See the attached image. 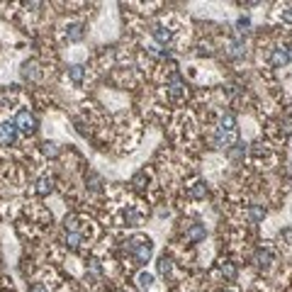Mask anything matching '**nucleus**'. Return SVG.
<instances>
[{"label":"nucleus","instance_id":"nucleus-5","mask_svg":"<svg viewBox=\"0 0 292 292\" xmlns=\"http://www.w3.org/2000/svg\"><path fill=\"white\" fill-rule=\"evenodd\" d=\"M151 37H153L158 44L171 47V44H173V37H175V29H173V25H168L166 20H161V22H156V25L151 27Z\"/></svg>","mask_w":292,"mask_h":292},{"label":"nucleus","instance_id":"nucleus-12","mask_svg":"<svg viewBox=\"0 0 292 292\" xmlns=\"http://www.w3.org/2000/svg\"><path fill=\"white\" fill-rule=\"evenodd\" d=\"M22 76L27 81H39V63L37 61H25L22 63Z\"/></svg>","mask_w":292,"mask_h":292},{"label":"nucleus","instance_id":"nucleus-17","mask_svg":"<svg viewBox=\"0 0 292 292\" xmlns=\"http://www.w3.org/2000/svg\"><path fill=\"white\" fill-rule=\"evenodd\" d=\"M137 283H139L142 290H148L151 283H153V275H151V273H139V275H137Z\"/></svg>","mask_w":292,"mask_h":292},{"label":"nucleus","instance_id":"nucleus-19","mask_svg":"<svg viewBox=\"0 0 292 292\" xmlns=\"http://www.w3.org/2000/svg\"><path fill=\"white\" fill-rule=\"evenodd\" d=\"M219 292H232V290H219Z\"/></svg>","mask_w":292,"mask_h":292},{"label":"nucleus","instance_id":"nucleus-10","mask_svg":"<svg viewBox=\"0 0 292 292\" xmlns=\"http://www.w3.org/2000/svg\"><path fill=\"white\" fill-rule=\"evenodd\" d=\"M68 81L73 83V86H83V81H86V66H68Z\"/></svg>","mask_w":292,"mask_h":292},{"label":"nucleus","instance_id":"nucleus-3","mask_svg":"<svg viewBox=\"0 0 292 292\" xmlns=\"http://www.w3.org/2000/svg\"><path fill=\"white\" fill-rule=\"evenodd\" d=\"M15 127H17V132H20V134L32 137V134H37L39 122H37V117L32 115L29 110H20V112H17V117H15Z\"/></svg>","mask_w":292,"mask_h":292},{"label":"nucleus","instance_id":"nucleus-4","mask_svg":"<svg viewBox=\"0 0 292 292\" xmlns=\"http://www.w3.org/2000/svg\"><path fill=\"white\" fill-rule=\"evenodd\" d=\"M166 93H168V97H171L173 102H180V100H185V95H188V86H185V81H183L178 73H171V78L166 81Z\"/></svg>","mask_w":292,"mask_h":292},{"label":"nucleus","instance_id":"nucleus-9","mask_svg":"<svg viewBox=\"0 0 292 292\" xmlns=\"http://www.w3.org/2000/svg\"><path fill=\"white\" fill-rule=\"evenodd\" d=\"M204 195H207V185L202 180H193L188 185V197L190 200H204Z\"/></svg>","mask_w":292,"mask_h":292},{"label":"nucleus","instance_id":"nucleus-7","mask_svg":"<svg viewBox=\"0 0 292 292\" xmlns=\"http://www.w3.org/2000/svg\"><path fill=\"white\" fill-rule=\"evenodd\" d=\"M17 137H20V132H17V127H15V122H2L0 124V146H15L17 144Z\"/></svg>","mask_w":292,"mask_h":292},{"label":"nucleus","instance_id":"nucleus-15","mask_svg":"<svg viewBox=\"0 0 292 292\" xmlns=\"http://www.w3.org/2000/svg\"><path fill=\"white\" fill-rule=\"evenodd\" d=\"M58 151H61V148H58V144H54V142H44V144H42V153H44L47 158H56Z\"/></svg>","mask_w":292,"mask_h":292},{"label":"nucleus","instance_id":"nucleus-8","mask_svg":"<svg viewBox=\"0 0 292 292\" xmlns=\"http://www.w3.org/2000/svg\"><path fill=\"white\" fill-rule=\"evenodd\" d=\"M83 25L81 22H68L66 27H63V39H68V42H81L83 39Z\"/></svg>","mask_w":292,"mask_h":292},{"label":"nucleus","instance_id":"nucleus-1","mask_svg":"<svg viewBox=\"0 0 292 292\" xmlns=\"http://www.w3.org/2000/svg\"><path fill=\"white\" fill-rule=\"evenodd\" d=\"M124 251L129 253V258L134 261V265H144L151 258V253H153V241L148 236H142V234L132 236V239H127Z\"/></svg>","mask_w":292,"mask_h":292},{"label":"nucleus","instance_id":"nucleus-20","mask_svg":"<svg viewBox=\"0 0 292 292\" xmlns=\"http://www.w3.org/2000/svg\"><path fill=\"white\" fill-rule=\"evenodd\" d=\"M0 292H2V290H0Z\"/></svg>","mask_w":292,"mask_h":292},{"label":"nucleus","instance_id":"nucleus-16","mask_svg":"<svg viewBox=\"0 0 292 292\" xmlns=\"http://www.w3.org/2000/svg\"><path fill=\"white\" fill-rule=\"evenodd\" d=\"M278 20H283V22H292V2L278 7Z\"/></svg>","mask_w":292,"mask_h":292},{"label":"nucleus","instance_id":"nucleus-6","mask_svg":"<svg viewBox=\"0 0 292 292\" xmlns=\"http://www.w3.org/2000/svg\"><path fill=\"white\" fill-rule=\"evenodd\" d=\"M253 263H256L258 270L268 273V270L275 265V253H273V248H270V246H258V251H256V256H253Z\"/></svg>","mask_w":292,"mask_h":292},{"label":"nucleus","instance_id":"nucleus-13","mask_svg":"<svg viewBox=\"0 0 292 292\" xmlns=\"http://www.w3.org/2000/svg\"><path fill=\"white\" fill-rule=\"evenodd\" d=\"M219 270H222L224 280H229V283H234L236 275H239V270H236V265L232 261H219Z\"/></svg>","mask_w":292,"mask_h":292},{"label":"nucleus","instance_id":"nucleus-18","mask_svg":"<svg viewBox=\"0 0 292 292\" xmlns=\"http://www.w3.org/2000/svg\"><path fill=\"white\" fill-rule=\"evenodd\" d=\"M27 292H49V288H47V285H42V283H37V280H34V283H32V285H29V288H27Z\"/></svg>","mask_w":292,"mask_h":292},{"label":"nucleus","instance_id":"nucleus-2","mask_svg":"<svg viewBox=\"0 0 292 292\" xmlns=\"http://www.w3.org/2000/svg\"><path fill=\"white\" fill-rule=\"evenodd\" d=\"M180 236H183V243H188V246H195V243L204 241L207 229H204L202 222H197V219H190V222H183V224H180Z\"/></svg>","mask_w":292,"mask_h":292},{"label":"nucleus","instance_id":"nucleus-11","mask_svg":"<svg viewBox=\"0 0 292 292\" xmlns=\"http://www.w3.org/2000/svg\"><path fill=\"white\" fill-rule=\"evenodd\" d=\"M51 190H54V178L49 173H44L37 180V195H49Z\"/></svg>","mask_w":292,"mask_h":292},{"label":"nucleus","instance_id":"nucleus-14","mask_svg":"<svg viewBox=\"0 0 292 292\" xmlns=\"http://www.w3.org/2000/svg\"><path fill=\"white\" fill-rule=\"evenodd\" d=\"M158 273H161L163 278H171V273H173V261H171V256H161V261H158Z\"/></svg>","mask_w":292,"mask_h":292}]
</instances>
